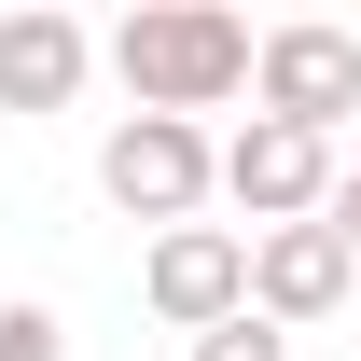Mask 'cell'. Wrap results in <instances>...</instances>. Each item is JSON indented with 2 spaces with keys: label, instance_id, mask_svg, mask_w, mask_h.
Here are the masks:
<instances>
[{
  "label": "cell",
  "instance_id": "obj_1",
  "mask_svg": "<svg viewBox=\"0 0 361 361\" xmlns=\"http://www.w3.org/2000/svg\"><path fill=\"white\" fill-rule=\"evenodd\" d=\"M111 70H126V97L139 111H167V126H195V111H223L236 84H250V14H223V0H139L126 28H111Z\"/></svg>",
  "mask_w": 361,
  "mask_h": 361
},
{
  "label": "cell",
  "instance_id": "obj_2",
  "mask_svg": "<svg viewBox=\"0 0 361 361\" xmlns=\"http://www.w3.org/2000/svg\"><path fill=\"white\" fill-rule=\"evenodd\" d=\"M97 195H111L126 223L180 236L209 195H223V139H209V126H167V111H126V126L97 139Z\"/></svg>",
  "mask_w": 361,
  "mask_h": 361
},
{
  "label": "cell",
  "instance_id": "obj_3",
  "mask_svg": "<svg viewBox=\"0 0 361 361\" xmlns=\"http://www.w3.org/2000/svg\"><path fill=\"white\" fill-rule=\"evenodd\" d=\"M250 97H264L278 126L334 139L361 111V28H334V14H292V28H264V56H250Z\"/></svg>",
  "mask_w": 361,
  "mask_h": 361
},
{
  "label": "cell",
  "instance_id": "obj_4",
  "mask_svg": "<svg viewBox=\"0 0 361 361\" xmlns=\"http://www.w3.org/2000/svg\"><path fill=\"white\" fill-rule=\"evenodd\" d=\"M139 306L167 319V334H223V319H250V236L236 223H180L139 250Z\"/></svg>",
  "mask_w": 361,
  "mask_h": 361
},
{
  "label": "cell",
  "instance_id": "obj_5",
  "mask_svg": "<svg viewBox=\"0 0 361 361\" xmlns=\"http://www.w3.org/2000/svg\"><path fill=\"white\" fill-rule=\"evenodd\" d=\"M334 139H306V126H278V111H250V126L223 139V195L250 209V236H278V223H319L334 209Z\"/></svg>",
  "mask_w": 361,
  "mask_h": 361
},
{
  "label": "cell",
  "instance_id": "obj_6",
  "mask_svg": "<svg viewBox=\"0 0 361 361\" xmlns=\"http://www.w3.org/2000/svg\"><path fill=\"white\" fill-rule=\"evenodd\" d=\"M361 292V250L334 223H278V236H250V319H278V334H292V319H334Z\"/></svg>",
  "mask_w": 361,
  "mask_h": 361
},
{
  "label": "cell",
  "instance_id": "obj_7",
  "mask_svg": "<svg viewBox=\"0 0 361 361\" xmlns=\"http://www.w3.org/2000/svg\"><path fill=\"white\" fill-rule=\"evenodd\" d=\"M84 70H97V28H84V14H56V0L0 14V111H70Z\"/></svg>",
  "mask_w": 361,
  "mask_h": 361
},
{
  "label": "cell",
  "instance_id": "obj_8",
  "mask_svg": "<svg viewBox=\"0 0 361 361\" xmlns=\"http://www.w3.org/2000/svg\"><path fill=\"white\" fill-rule=\"evenodd\" d=\"M0 361H70V319L14 292V306H0Z\"/></svg>",
  "mask_w": 361,
  "mask_h": 361
},
{
  "label": "cell",
  "instance_id": "obj_9",
  "mask_svg": "<svg viewBox=\"0 0 361 361\" xmlns=\"http://www.w3.org/2000/svg\"><path fill=\"white\" fill-rule=\"evenodd\" d=\"M195 361H292L278 319H223V334H195Z\"/></svg>",
  "mask_w": 361,
  "mask_h": 361
},
{
  "label": "cell",
  "instance_id": "obj_10",
  "mask_svg": "<svg viewBox=\"0 0 361 361\" xmlns=\"http://www.w3.org/2000/svg\"><path fill=\"white\" fill-rule=\"evenodd\" d=\"M319 223H334V236H348V250H361V167L334 180V209H319Z\"/></svg>",
  "mask_w": 361,
  "mask_h": 361
},
{
  "label": "cell",
  "instance_id": "obj_11",
  "mask_svg": "<svg viewBox=\"0 0 361 361\" xmlns=\"http://www.w3.org/2000/svg\"><path fill=\"white\" fill-rule=\"evenodd\" d=\"M348 361H361V348H348Z\"/></svg>",
  "mask_w": 361,
  "mask_h": 361
}]
</instances>
